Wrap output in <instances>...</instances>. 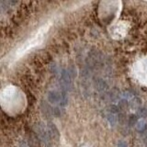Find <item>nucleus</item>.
Segmentation results:
<instances>
[{
    "mask_svg": "<svg viewBox=\"0 0 147 147\" xmlns=\"http://www.w3.org/2000/svg\"><path fill=\"white\" fill-rule=\"evenodd\" d=\"M65 96H64V93H61L56 90L51 91L48 95V100L51 103H60L62 106L65 105Z\"/></svg>",
    "mask_w": 147,
    "mask_h": 147,
    "instance_id": "obj_2",
    "label": "nucleus"
},
{
    "mask_svg": "<svg viewBox=\"0 0 147 147\" xmlns=\"http://www.w3.org/2000/svg\"><path fill=\"white\" fill-rule=\"evenodd\" d=\"M48 28H49V25L42 27L41 29L38 30V32H37L33 37H31V38L29 40H27L20 49H18L17 52L15 53V59L14 60L20 58V56H22V55H24L26 53L29 52L30 50L33 49L35 46L40 44V42L42 41L44 36L46 34V32L48 30Z\"/></svg>",
    "mask_w": 147,
    "mask_h": 147,
    "instance_id": "obj_1",
    "label": "nucleus"
},
{
    "mask_svg": "<svg viewBox=\"0 0 147 147\" xmlns=\"http://www.w3.org/2000/svg\"><path fill=\"white\" fill-rule=\"evenodd\" d=\"M138 125H137V129L139 131H144V129L146 128V124L144 121H138Z\"/></svg>",
    "mask_w": 147,
    "mask_h": 147,
    "instance_id": "obj_5",
    "label": "nucleus"
},
{
    "mask_svg": "<svg viewBox=\"0 0 147 147\" xmlns=\"http://www.w3.org/2000/svg\"><path fill=\"white\" fill-rule=\"evenodd\" d=\"M129 123H130L131 126H133L134 124L138 123V118L135 115H131V116H130V118H129Z\"/></svg>",
    "mask_w": 147,
    "mask_h": 147,
    "instance_id": "obj_4",
    "label": "nucleus"
},
{
    "mask_svg": "<svg viewBox=\"0 0 147 147\" xmlns=\"http://www.w3.org/2000/svg\"><path fill=\"white\" fill-rule=\"evenodd\" d=\"M118 147H127V142L124 141H119L118 142Z\"/></svg>",
    "mask_w": 147,
    "mask_h": 147,
    "instance_id": "obj_6",
    "label": "nucleus"
},
{
    "mask_svg": "<svg viewBox=\"0 0 147 147\" xmlns=\"http://www.w3.org/2000/svg\"><path fill=\"white\" fill-rule=\"evenodd\" d=\"M145 139H146V140H145V144H147V137H146V138H145Z\"/></svg>",
    "mask_w": 147,
    "mask_h": 147,
    "instance_id": "obj_7",
    "label": "nucleus"
},
{
    "mask_svg": "<svg viewBox=\"0 0 147 147\" xmlns=\"http://www.w3.org/2000/svg\"><path fill=\"white\" fill-rule=\"evenodd\" d=\"M62 83L64 86H68L71 84V78L67 71H63L62 73Z\"/></svg>",
    "mask_w": 147,
    "mask_h": 147,
    "instance_id": "obj_3",
    "label": "nucleus"
}]
</instances>
